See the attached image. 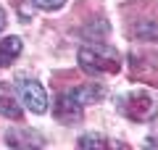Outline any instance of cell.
I'll return each instance as SVG.
<instances>
[{
    "label": "cell",
    "instance_id": "obj_1",
    "mask_svg": "<svg viewBox=\"0 0 158 150\" xmlns=\"http://www.w3.org/2000/svg\"><path fill=\"white\" fill-rule=\"evenodd\" d=\"M106 90L100 84H79V87H71L69 92H61L56 98V121L61 124H77L79 119L85 116V108L103 100Z\"/></svg>",
    "mask_w": 158,
    "mask_h": 150
},
{
    "label": "cell",
    "instance_id": "obj_2",
    "mask_svg": "<svg viewBox=\"0 0 158 150\" xmlns=\"http://www.w3.org/2000/svg\"><path fill=\"white\" fill-rule=\"evenodd\" d=\"M116 106L121 116L137 124H148L158 119V95L153 90H129L116 100Z\"/></svg>",
    "mask_w": 158,
    "mask_h": 150
},
{
    "label": "cell",
    "instance_id": "obj_3",
    "mask_svg": "<svg viewBox=\"0 0 158 150\" xmlns=\"http://www.w3.org/2000/svg\"><path fill=\"white\" fill-rule=\"evenodd\" d=\"M77 63L82 71L92 74V77H103V74H118L121 71V63L113 56H106L103 50L98 48H82L77 53Z\"/></svg>",
    "mask_w": 158,
    "mask_h": 150
},
{
    "label": "cell",
    "instance_id": "obj_4",
    "mask_svg": "<svg viewBox=\"0 0 158 150\" xmlns=\"http://www.w3.org/2000/svg\"><path fill=\"white\" fill-rule=\"evenodd\" d=\"M16 84H19L16 90H19V95H21L24 108H29V111L37 113V116L48 113V92H45V87H42V82H37V79H32V77H19Z\"/></svg>",
    "mask_w": 158,
    "mask_h": 150
},
{
    "label": "cell",
    "instance_id": "obj_5",
    "mask_svg": "<svg viewBox=\"0 0 158 150\" xmlns=\"http://www.w3.org/2000/svg\"><path fill=\"white\" fill-rule=\"evenodd\" d=\"M6 145H11V148H42L45 137L37 134L34 129H11L6 134Z\"/></svg>",
    "mask_w": 158,
    "mask_h": 150
},
{
    "label": "cell",
    "instance_id": "obj_6",
    "mask_svg": "<svg viewBox=\"0 0 158 150\" xmlns=\"http://www.w3.org/2000/svg\"><path fill=\"white\" fill-rule=\"evenodd\" d=\"M0 116L13 119V121L21 119V103H19L11 84H0Z\"/></svg>",
    "mask_w": 158,
    "mask_h": 150
},
{
    "label": "cell",
    "instance_id": "obj_7",
    "mask_svg": "<svg viewBox=\"0 0 158 150\" xmlns=\"http://www.w3.org/2000/svg\"><path fill=\"white\" fill-rule=\"evenodd\" d=\"M21 48H24L21 37H6V40H0V69L11 66V63L21 56Z\"/></svg>",
    "mask_w": 158,
    "mask_h": 150
},
{
    "label": "cell",
    "instance_id": "obj_8",
    "mask_svg": "<svg viewBox=\"0 0 158 150\" xmlns=\"http://www.w3.org/2000/svg\"><path fill=\"white\" fill-rule=\"evenodd\" d=\"M79 148L85 150H92V148H121V142H113V140L103 137V134H82V137L77 140Z\"/></svg>",
    "mask_w": 158,
    "mask_h": 150
},
{
    "label": "cell",
    "instance_id": "obj_9",
    "mask_svg": "<svg viewBox=\"0 0 158 150\" xmlns=\"http://www.w3.org/2000/svg\"><path fill=\"white\" fill-rule=\"evenodd\" d=\"M32 3H34V6H37V8H42V11H61V8L63 6H66V0H32Z\"/></svg>",
    "mask_w": 158,
    "mask_h": 150
},
{
    "label": "cell",
    "instance_id": "obj_10",
    "mask_svg": "<svg viewBox=\"0 0 158 150\" xmlns=\"http://www.w3.org/2000/svg\"><path fill=\"white\" fill-rule=\"evenodd\" d=\"M135 34L140 40H156L158 37V29L156 27H135Z\"/></svg>",
    "mask_w": 158,
    "mask_h": 150
},
{
    "label": "cell",
    "instance_id": "obj_11",
    "mask_svg": "<svg viewBox=\"0 0 158 150\" xmlns=\"http://www.w3.org/2000/svg\"><path fill=\"white\" fill-rule=\"evenodd\" d=\"M145 145H150V148H158V129H153V134H148V137H145Z\"/></svg>",
    "mask_w": 158,
    "mask_h": 150
},
{
    "label": "cell",
    "instance_id": "obj_12",
    "mask_svg": "<svg viewBox=\"0 0 158 150\" xmlns=\"http://www.w3.org/2000/svg\"><path fill=\"white\" fill-rule=\"evenodd\" d=\"M3 29H6V11L0 8V32H3Z\"/></svg>",
    "mask_w": 158,
    "mask_h": 150
}]
</instances>
